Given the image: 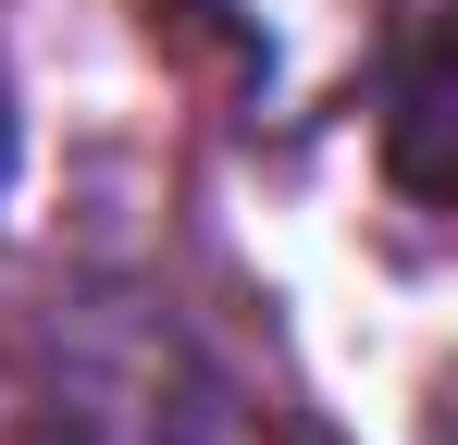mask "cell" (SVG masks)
<instances>
[]
</instances>
